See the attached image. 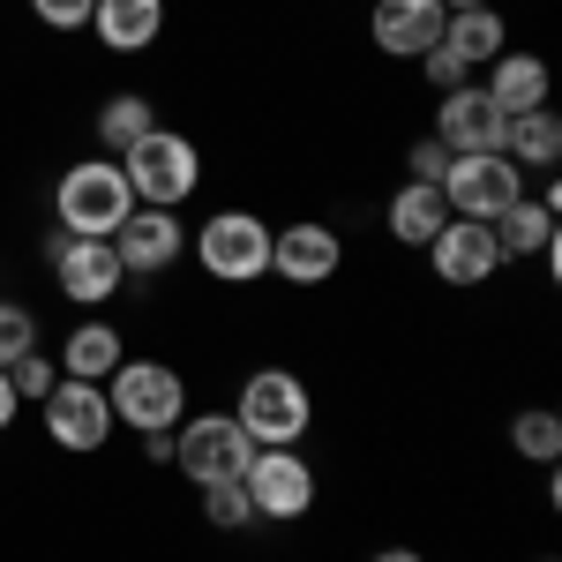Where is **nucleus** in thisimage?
I'll list each match as a JSON object with an SVG mask.
<instances>
[{"mask_svg": "<svg viewBox=\"0 0 562 562\" xmlns=\"http://www.w3.org/2000/svg\"><path fill=\"white\" fill-rule=\"evenodd\" d=\"M503 158H510L518 173H548V166L562 158V121H555V105L518 113V121H510V135H503Z\"/></svg>", "mask_w": 562, "mask_h": 562, "instance_id": "nucleus-23", "label": "nucleus"}, {"mask_svg": "<svg viewBox=\"0 0 562 562\" xmlns=\"http://www.w3.org/2000/svg\"><path fill=\"white\" fill-rule=\"evenodd\" d=\"M442 0H375L368 8V45L390 53V60H420L435 38H442Z\"/></svg>", "mask_w": 562, "mask_h": 562, "instance_id": "nucleus-15", "label": "nucleus"}, {"mask_svg": "<svg viewBox=\"0 0 562 562\" xmlns=\"http://www.w3.org/2000/svg\"><path fill=\"white\" fill-rule=\"evenodd\" d=\"M510 450L532 458V465H555L562 458V420L548 413V405H525L518 420H510Z\"/></svg>", "mask_w": 562, "mask_h": 562, "instance_id": "nucleus-24", "label": "nucleus"}, {"mask_svg": "<svg viewBox=\"0 0 562 562\" xmlns=\"http://www.w3.org/2000/svg\"><path fill=\"white\" fill-rule=\"evenodd\" d=\"M31 15H38L45 31H60V38H76V31H90V8L98 0H23Z\"/></svg>", "mask_w": 562, "mask_h": 562, "instance_id": "nucleus-28", "label": "nucleus"}, {"mask_svg": "<svg viewBox=\"0 0 562 562\" xmlns=\"http://www.w3.org/2000/svg\"><path fill=\"white\" fill-rule=\"evenodd\" d=\"M128 211H135L128 173H121V158H105V150L60 166V180H53V225L76 233V240H113Z\"/></svg>", "mask_w": 562, "mask_h": 562, "instance_id": "nucleus-1", "label": "nucleus"}, {"mask_svg": "<svg viewBox=\"0 0 562 562\" xmlns=\"http://www.w3.org/2000/svg\"><path fill=\"white\" fill-rule=\"evenodd\" d=\"M105 405H113V428H128L135 442H150V435H173L188 420V375H180L173 360H121L113 375H105Z\"/></svg>", "mask_w": 562, "mask_h": 562, "instance_id": "nucleus-2", "label": "nucleus"}, {"mask_svg": "<svg viewBox=\"0 0 562 562\" xmlns=\"http://www.w3.org/2000/svg\"><path fill=\"white\" fill-rule=\"evenodd\" d=\"M233 420L248 428L256 450H301L307 428H315V397H307V383L293 368H256L240 383V397H233Z\"/></svg>", "mask_w": 562, "mask_h": 562, "instance_id": "nucleus-3", "label": "nucleus"}, {"mask_svg": "<svg viewBox=\"0 0 562 562\" xmlns=\"http://www.w3.org/2000/svg\"><path fill=\"white\" fill-rule=\"evenodd\" d=\"M540 562H555V555H540Z\"/></svg>", "mask_w": 562, "mask_h": 562, "instance_id": "nucleus-33", "label": "nucleus"}, {"mask_svg": "<svg viewBox=\"0 0 562 562\" xmlns=\"http://www.w3.org/2000/svg\"><path fill=\"white\" fill-rule=\"evenodd\" d=\"M15 413H23V397H15V390H8V368H0V435L15 428Z\"/></svg>", "mask_w": 562, "mask_h": 562, "instance_id": "nucleus-30", "label": "nucleus"}, {"mask_svg": "<svg viewBox=\"0 0 562 562\" xmlns=\"http://www.w3.org/2000/svg\"><path fill=\"white\" fill-rule=\"evenodd\" d=\"M368 562H420V555H413V548H375Z\"/></svg>", "mask_w": 562, "mask_h": 562, "instance_id": "nucleus-31", "label": "nucleus"}, {"mask_svg": "<svg viewBox=\"0 0 562 562\" xmlns=\"http://www.w3.org/2000/svg\"><path fill=\"white\" fill-rule=\"evenodd\" d=\"M346 270V233L323 225V217H293V225H270V278L285 285H330Z\"/></svg>", "mask_w": 562, "mask_h": 562, "instance_id": "nucleus-11", "label": "nucleus"}, {"mask_svg": "<svg viewBox=\"0 0 562 562\" xmlns=\"http://www.w3.org/2000/svg\"><path fill=\"white\" fill-rule=\"evenodd\" d=\"M442 45H450L458 68L473 76V68H487V60L510 45V23H503V8H450V15H442Z\"/></svg>", "mask_w": 562, "mask_h": 562, "instance_id": "nucleus-21", "label": "nucleus"}, {"mask_svg": "<svg viewBox=\"0 0 562 562\" xmlns=\"http://www.w3.org/2000/svg\"><path fill=\"white\" fill-rule=\"evenodd\" d=\"M195 495H203V525H217V532H248V525H256V503H248L240 480H211V487H195Z\"/></svg>", "mask_w": 562, "mask_h": 562, "instance_id": "nucleus-25", "label": "nucleus"}, {"mask_svg": "<svg viewBox=\"0 0 562 562\" xmlns=\"http://www.w3.org/2000/svg\"><path fill=\"white\" fill-rule=\"evenodd\" d=\"M53 360H60V375H68V383H105V375L128 360V338H121L105 315H83V323L60 338V352H53Z\"/></svg>", "mask_w": 562, "mask_h": 562, "instance_id": "nucleus-19", "label": "nucleus"}, {"mask_svg": "<svg viewBox=\"0 0 562 562\" xmlns=\"http://www.w3.org/2000/svg\"><path fill=\"white\" fill-rule=\"evenodd\" d=\"M53 383H60V360H53V352H23V360L8 368V390H15L23 405H45Z\"/></svg>", "mask_w": 562, "mask_h": 562, "instance_id": "nucleus-26", "label": "nucleus"}, {"mask_svg": "<svg viewBox=\"0 0 562 562\" xmlns=\"http://www.w3.org/2000/svg\"><path fill=\"white\" fill-rule=\"evenodd\" d=\"M45 270H53V285L76 307H90V315L128 293V270L113 256V240H76V233H60V225L45 233Z\"/></svg>", "mask_w": 562, "mask_h": 562, "instance_id": "nucleus-7", "label": "nucleus"}, {"mask_svg": "<svg viewBox=\"0 0 562 562\" xmlns=\"http://www.w3.org/2000/svg\"><path fill=\"white\" fill-rule=\"evenodd\" d=\"M555 180H540V195H518L503 217H487V233H495V256L503 262H525V256H548L555 248Z\"/></svg>", "mask_w": 562, "mask_h": 562, "instance_id": "nucleus-17", "label": "nucleus"}, {"mask_svg": "<svg viewBox=\"0 0 562 562\" xmlns=\"http://www.w3.org/2000/svg\"><path fill=\"white\" fill-rule=\"evenodd\" d=\"M248 458H256V442H248V428L233 413H188L173 428V458L166 465H180L188 487H211V480H240Z\"/></svg>", "mask_w": 562, "mask_h": 562, "instance_id": "nucleus-6", "label": "nucleus"}, {"mask_svg": "<svg viewBox=\"0 0 562 562\" xmlns=\"http://www.w3.org/2000/svg\"><path fill=\"white\" fill-rule=\"evenodd\" d=\"M90 31H98L105 53L135 60V53H150V45L166 38V0H98L90 8Z\"/></svg>", "mask_w": 562, "mask_h": 562, "instance_id": "nucleus-18", "label": "nucleus"}, {"mask_svg": "<svg viewBox=\"0 0 562 562\" xmlns=\"http://www.w3.org/2000/svg\"><path fill=\"white\" fill-rule=\"evenodd\" d=\"M188 256L203 262L211 285H262V278H270V217L211 211L195 233H188Z\"/></svg>", "mask_w": 562, "mask_h": 562, "instance_id": "nucleus-4", "label": "nucleus"}, {"mask_svg": "<svg viewBox=\"0 0 562 562\" xmlns=\"http://www.w3.org/2000/svg\"><path fill=\"white\" fill-rule=\"evenodd\" d=\"M45 413V435H53V450H68V458H98L105 442H113V405H105V383H53V397L38 405Z\"/></svg>", "mask_w": 562, "mask_h": 562, "instance_id": "nucleus-9", "label": "nucleus"}, {"mask_svg": "<svg viewBox=\"0 0 562 562\" xmlns=\"http://www.w3.org/2000/svg\"><path fill=\"white\" fill-rule=\"evenodd\" d=\"M442 173H450V150H442L435 135H420V143L405 150V180H428V188H442Z\"/></svg>", "mask_w": 562, "mask_h": 562, "instance_id": "nucleus-29", "label": "nucleus"}, {"mask_svg": "<svg viewBox=\"0 0 562 562\" xmlns=\"http://www.w3.org/2000/svg\"><path fill=\"white\" fill-rule=\"evenodd\" d=\"M442 8H495V0H442Z\"/></svg>", "mask_w": 562, "mask_h": 562, "instance_id": "nucleus-32", "label": "nucleus"}, {"mask_svg": "<svg viewBox=\"0 0 562 562\" xmlns=\"http://www.w3.org/2000/svg\"><path fill=\"white\" fill-rule=\"evenodd\" d=\"M150 128H158V105H150L143 90H113V98L98 105V150H105V158H128Z\"/></svg>", "mask_w": 562, "mask_h": 562, "instance_id": "nucleus-22", "label": "nucleus"}, {"mask_svg": "<svg viewBox=\"0 0 562 562\" xmlns=\"http://www.w3.org/2000/svg\"><path fill=\"white\" fill-rule=\"evenodd\" d=\"M442 217H450L442 188H428V180H397V195L383 203V233L397 240V248H428L435 233H442Z\"/></svg>", "mask_w": 562, "mask_h": 562, "instance_id": "nucleus-20", "label": "nucleus"}, {"mask_svg": "<svg viewBox=\"0 0 562 562\" xmlns=\"http://www.w3.org/2000/svg\"><path fill=\"white\" fill-rule=\"evenodd\" d=\"M121 173H128L135 203H150V211H180V203L203 188V150H195V135H180V128L158 121V128L121 158Z\"/></svg>", "mask_w": 562, "mask_h": 562, "instance_id": "nucleus-5", "label": "nucleus"}, {"mask_svg": "<svg viewBox=\"0 0 562 562\" xmlns=\"http://www.w3.org/2000/svg\"><path fill=\"white\" fill-rule=\"evenodd\" d=\"M23 352H38V315L23 301H0V368H15Z\"/></svg>", "mask_w": 562, "mask_h": 562, "instance_id": "nucleus-27", "label": "nucleus"}, {"mask_svg": "<svg viewBox=\"0 0 562 562\" xmlns=\"http://www.w3.org/2000/svg\"><path fill=\"white\" fill-rule=\"evenodd\" d=\"M240 487L256 503V525H301L315 510V495H323V480H315V465H307L301 450H256Z\"/></svg>", "mask_w": 562, "mask_h": 562, "instance_id": "nucleus-8", "label": "nucleus"}, {"mask_svg": "<svg viewBox=\"0 0 562 562\" xmlns=\"http://www.w3.org/2000/svg\"><path fill=\"white\" fill-rule=\"evenodd\" d=\"M428 270H435V285H458V293L487 285V278L503 270V256H495V233H487L480 217H442V233L428 240Z\"/></svg>", "mask_w": 562, "mask_h": 562, "instance_id": "nucleus-13", "label": "nucleus"}, {"mask_svg": "<svg viewBox=\"0 0 562 562\" xmlns=\"http://www.w3.org/2000/svg\"><path fill=\"white\" fill-rule=\"evenodd\" d=\"M487 105L503 113V121H518V113H540L548 105V90H555V76H548V60L540 53H525V45H503L495 60H487Z\"/></svg>", "mask_w": 562, "mask_h": 562, "instance_id": "nucleus-16", "label": "nucleus"}, {"mask_svg": "<svg viewBox=\"0 0 562 562\" xmlns=\"http://www.w3.org/2000/svg\"><path fill=\"white\" fill-rule=\"evenodd\" d=\"M435 143L450 150V158H473V150H503V135H510V121L487 105V90L480 83H458L442 90V105H435Z\"/></svg>", "mask_w": 562, "mask_h": 562, "instance_id": "nucleus-14", "label": "nucleus"}, {"mask_svg": "<svg viewBox=\"0 0 562 562\" xmlns=\"http://www.w3.org/2000/svg\"><path fill=\"white\" fill-rule=\"evenodd\" d=\"M113 256L128 278H166L173 262H188V225L180 211H150V203H135L121 217V233H113Z\"/></svg>", "mask_w": 562, "mask_h": 562, "instance_id": "nucleus-12", "label": "nucleus"}, {"mask_svg": "<svg viewBox=\"0 0 562 562\" xmlns=\"http://www.w3.org/2000/svg\"><path fill=\"white\" fill-rule=\"evenodd\" d=\"M525 195V173L503 158V150H473V158H450V173H442V203L450 217H503L510 203Z\"/></svg>", "mask_w": 562, "mask_h": 562, "instance_id": "nucleus-10", "label": "nucleus"}]
</instances>
